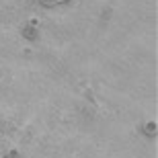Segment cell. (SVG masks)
<instances>
[{"label": "cell", "instance_id": "1", "mask_svg": "<svg viewBox=\"0 0 158 158\" xmlns=\"http://www.w3.org/2000/svg\"><path fill=\"white\" fill-rule=\"evenodd\" d=\"M37 25H39V23H37V19H31L29 25H25V27H23V37H25V39L33 41V39H37V37H39Z\"/></svg>", "mask_w": 158, "mask_h": 158}, {"label": "cell", "instance_id": "3", "mask_svg": "<svg viewBox=\"0 0 158 158\" xmlns=\"http://www.w3.org/2000/svg\"><path fill=\"white\" fill-rule=\"evenodd\" d=\"M4 158H21V154L17 152V150H10V152H6Z\"/></svg>", "mask_w": 158, "mask_h": 158}, {"label": "cell", "instance_id": "4", "mask_svg": "<svg viewBox=\"0 0 158 158\" xmlns=\"http://www.w3.org/2000/svg\"><path fill=\"white\" fill-rule=\"evenodd\" d=\"M45 6H53V4H58V2H64V0H41Z\"/></svg>", "mask_w": 158, "mask_h": 158}, {"label": "cell", "instance_id": "2", "mask_svg": "<svg viewBox=\"0 0 158 158\" xmlns=\"http://www.w3.org/2000/svg\"><path fill=\"white\" fill-rule=\"evenodd\" d=\"M144 131H146L148 135H154V134H156V123H154V121H148L146 127H144Z\"/></svg>", "mask_w": 158, "mask_h": 158}]
</instances>
